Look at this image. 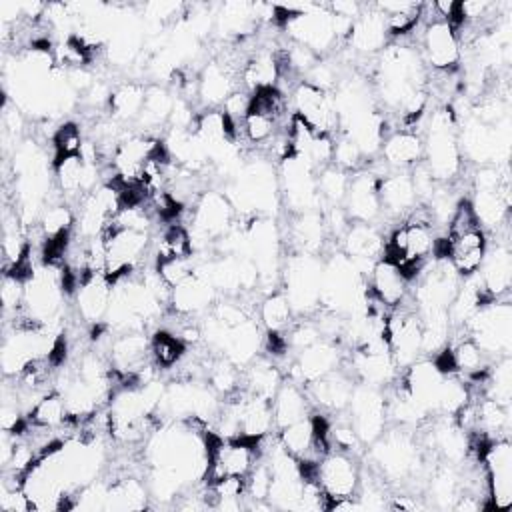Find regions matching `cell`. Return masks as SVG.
<instances>
[{
  "mask_svg": "<svg viewBox=\"0 0 512 512\" xmlns=\"http://www.w3.org/2000/svg\"><path fill=\"white\" fill-rule=\"evenodd\" d=\"M240 424V436L262 440L274 428V414H272V400L252 396L240 390V400H234Z\"/></svg>",
  "mask_w": 512,
  "mask_h": 512,
  "instance_id": "1f68e13d",
  "label": "cell"
},
{
  "mask_svg": "<svg viewBox=\"0 0 512 512\" xmlns=\"http://www.w3.org/2000/svg\"><path fill=\"white\" fill-rule=\"evenodd\" d=\"M144 94L146 88L138 82H124L114 88L108 102L112 118L120 122H136L144 106Z\"/></svg>",
  "mask_w": 512,
  "mask_h": 512,
  "instance_id": "ee69618b",
  "label": "cell"
},
{
  "mask_svg": "<svg viewBox=\"0 0 512 512\" xmlns=\"http://www.w3.org/2000/svg\"><path fill=\"white\" fill-rule=\"evenodd\" d=\"M348 422L352 424L362 446L372 444L388 424V404L384 388L358 382L354 384L350 402L346 406Z\"/></svg>",
  "mask_w": 512,
  "mask_h": 512,
  "instance_id": "9c48e42d",
  "label": "cell"
},
{
  "mask_svg": "<svg viewBox=\"0 0 512 512\" xmlns=\"http://www.w3.org/2000/svg\"><path fill=\"white\" fill-rule=\"evenodd\" d=\"M154 256H156V260L194 256V244H192L188 228L184 224L168 226L156 240Z\"/></svg>",
  "mask_w": 512,
  "mask_h": 512,
  "instance_id": "681fc988",
  "label": "cell"
},
{
  "mask_svg": "<svg viewBox=\"0 0 512 512\" xmlns=\"http://www.w3.org/2000/svg\"><path fill=\"white\" fill-rule=\"evenodd\" d=\"M174 104H176V96H172V92L168 88H164L160 84H150V86H146L144 106H142V112L136 122L148 130L164 126L170 120Z\"/></svg>",
  "mask_w": 512,
  "mask_h": 512,
  "instance_id": "60d3db41",
  "label": "cell"
},
{
  "mask_svg": "<svg viewBox=\"0 0 512 512\" xmlns=\"http://www.w3.org/2000/svg\"><path fill=\"white\" fill-rule=\"evenodd\" d=\"M378 200L382 214L408 216L418 202L410 170H392L378 178Z\"/></svg>",
  "mask_w": 512,
  "mask_h": 512,
  "instance_id": "484cf974",
  "label": "cell"
},
{
  "mask_svg": "<svg viewBox=\"0 0 512 512\" xmlns=\"http://www.w3.org/2000/svg\"><path fill=\"white\" fill-rule=\"evenodd\" d=\"M404 388L416 398L430 414L438 412L440 392L446 380V372L440 370L434 358H418L404 370Z\"/></svg>",
  "mask_w": 512,
  "mask_h": 512,
  "instance_id": "44dd1931",
  "label": "cell"
},
{
  "mask_svg": "<svg viewBox=\"0 0 512 512\" xmlns=\"http://www.w3.org/2000/svg\"><path fill=\"white\" fill-rule=\"evenodd\" d=\"M440 244L444 246V250L440 252L438 258H446L460 278H468L480 270L488 240H486V230L478 226L458 236L442 238Z\"/></svg>",
  "mask_w": 512,
  "mask_h": 512,
  "instance_id": "e0dca14e",
  "label": "cell"
},
{
  "mask_svg": "<svg viewBox=\"0 0 512 512\" xmlns=\"http://www.w3.org/2000/svg\"><path fill=\"white\" fill-rule=\"evenodd\" d=\"M310 402L316 406L330 410V412H340L346 410L352 390H354V380L350 374L344 370L336 368L334 372L310 382L304 386Z\"/></svg>",
  "mask_w": 512,
  "mask_h": 512,
  "instance_id": "4dcf8cb0",
  "label": "cell"
},
{
  "mask_svg": "<svg viewBox=\"0 0 512 512\" xmlns=\"http://www.w3.org/2000/svg\"><path fill=\"white\" fill-rule=\"evenodd\" d=\"M492 360L510 356L512 350V304L508 298L484 302L460 328Z\"/></svg>",
  "mask_w": 512,
  "mask_h": 512,
  "instance_id": "3957f363",
  "label": "cell"
},
{
  "mask_svg": "<svg viewBox=\"0 0 512 512\" xmlns=\"http://www.w3.org/2000/svg\"><path fill=\"white\" fill-rule=\"evenodd\" d=\"M316 482L328 498V508L336 500L354 498L360 486V466L348 452L332 450L316 464Z\"/></svg>",
  "mask_w": 512,
  "mask_h": 512,
  "instance_id": "9a60e30c",
  "label": "cell"
},
{
  "mask_svg": "<svg viewBox=\"0 0 512 512\" xmlns=\"http://www.w3.org/2000/svg\"><path fill=\"white\" fill-rule=\"evenodd\" d=\"M340 366V350L334 340H318L308 348L296 352V360L290 366L288 378L306 386Z\"/></svg>",
  "mask_w": 512,
  "mask_h": 512,
  "instance_id": "ffe728a7",
  "label": "cell"
},
{
  "mask_svg": "<svg viewBox=\"0 0 512 512\" xmlns=\"http://www.w3.org/2000/svg\"><path fill=\"white\" fill-rule=\"evenodd\" d=\"M352 366L358 382L380 388L392 384V380L398 376V366L386 342L356 348L352 356Z\"/></svg>",
  "mask_w": 512,
  "mask_h": 512,
  "instance_id": "603a6c76",
  "label": "cell"
},
{
  "mask_svg": "<svg viewBox=\"0 0 512 512\" xmlns=\"http://www.w3.org/2000/svg\"><path fill=\"white\" fill-rule=\"evenodd\" d=\"M490 508L508 510L512 506V444L510 438L484 442L480 452Z\"/></svg>",
  "mask_w": 512,
  "mask_h": 512,
  "instance_id": "4fadbf2b",
  "label": "cell"
},
{
  "mask_svg": "<svg viewBox=\"0 0 512 512\" xmlns=\"http://www.w3.org/2000/svg\"><path fill=\"white\" fill-rule=\"evenodd\" d=\"M110 300H112V280L104 272L86 274L74 290V304H76L78 318L90 326H100L102 322H106Z\"/></svg>",
  "mask_w": 512,
  "mask_h": 512,
  "instance_id": "d6986e66",
  "label": "cell"
},
{
  "mask_svg": "<svg viewBox=\"0 0 512 512\" xmlns=\"http://www.w3.org/2000/svg\"><path fill=\"white\" fill-rule=\"evenodd\" d=\"M84 136L78 124L74 122H64L60 124L54 134H52V148H54V158H62V156H72V154H80L82 146H84Z\"/></svg>",
  "mask_w": 512,
  "mask_h": 512,
  "instance_id": "f5cc1de1",
  "label": "cell"
},
{
  "mask_svg": "<svg viewBox=\"0 0 512 512\" xmlns=\"http://www.w3.org/2000/svg\"><path fill=\"white\" fill-rule=\"evenodd\" d=\"M370 462L386 480H408L414 478L422 466L420 450L414 436L402 426L394 430H384L370 444Z\"/></svg>",
  "mask_w": 512,
  "mask_h": 512,
  "instance_id": "5b68a950",
  "label": "cell"
},
{
  "mask_svg": "<svg viewBox=\"0 0 512 512\" xmlns=\"http://www.w3.org/2000/svg\"><path fill=\"white\" fill-rule=\"evenodd\" d=\"M282 382L284 374L276 362L266 356H256L248 366L242 368V390L252 396L272 400Z\"/></svg>",
  "mask_w": 512,
  "mask_h": 512,
  "instance_id": "d590c367",
  "label": "cell"
},
{
  "mask_svg": "<svg viewBox=\"0 0 512 512\" xmlns=\"http://www.w3.org/2000/svg\"><path fill=\"white\" fill-rule=\"evenodd\" d=\"M482 396L510 406L512 400V358H496L482 378Z\"/></svg>",
  "mask_w": 512,
  "mask_h": 512,
  "instance_id": "bcb514c9",
  "label": "cell"
},
{
  "mask_svg": "<svg viewBox=\"0 0 512 512\" xmlns=\"http://www.w3.org/2000/svg\"><path fill=\"white\" fill-rule=\"evenodd\" d=\"M376 94L392 110L416 118L424 110L426 68L420 52L408 44H386L376 64Z\"/></svg>",
  "mask_w": 512,
  "mask_h": 512,
  "instance_id": "6da1fadb",
  "label": "cell"
},
{
  "mask_svg": "<svg viewBox=\"0 0 512 512\" xmlns=\"http://www.w3.org/2000/svg\"><path fill=\"white\" fill-rule=\"evenodd\" d=\"M378 154L390 172L412 170L416 164L422 162L424 142L422 136L412 130H396L392 134H386Z\"/></svg>",
  "mask_w": 512,
  "mask_h": 512,
  "instance_id": "f546056e",
  "label": "cell"
},
{
  "mask_svg": "<svg viewBox=\"0 0 512 512\" xmlns=\"http://www.w3.org/2000/svg\"><path fill=\"white\" fill-rule=\"evenodd\" d=\"M368 294L384 308H396L406 302L410 294V280L400 266L388 258H378L366 276Z\"/></svg>",
  "mask_w": 512,
  "mask_h": 512,
  "instance_id": "ac0fdd59",
  "label": "cell"
},
{
  "mask_svg": "<svg viewBox=\"0 0 512 512\" xmlns=\"http://www.w3.org/2000/svg\"><path fill=\"white\" fill-rule=\"evenodd\" d=\"M216 294L218 292L212 282L200 272H194L190 278L172 288L170 306L178 316L190 318L202 312H210L216 302Z\"/></svg>",
  "mask_w": 512,
  "mask_h": 512,
  "instance_id": "83f0119b",
  "label": "cell"
},
{
  "mask_svg": "<svg viewBox=\"0 0 512 512\" xmlns=\"http://www.w3.org/2000/svg\"><path fill=\"white\" fill-rule=\"evenodd\" d=\"M348 182H350V172L330 164L322 170L316 172V186H318V194L322 204H326L328 208L332 206H342L344 198H346V190H348Z\"/></svg>",
  "mask_w": 512,
  "mask_h": 512,
  "instance_id": "c3c4849f",
  "label": "cell"
},
{
  "mask_svg": "<svg viewBox=\"0 0 512 512\" xmlns=\"http://www.w3.org/2000/svg\"><path fill=\"white\" fill-rule=\"evenodd\" d=\"M234 206L224 192L206 190L202 192L190 212V238L194 244V252L200 244H210L220 240L224 234L232 230L234 224Z\"/></svg>",
  "mask_w": 512,
  "mask_h": 512,
  "instance_id": "ba28073f",
  "label": "cell"
},
{
  "mask_svg": "<svg viewBox=\"0 0 512 512\" xmlns=\"http://www.w3.org/2000/svg\"><path fill=\"white\" fill-rule=\"evenodd\" d=\"M324 262L318 254L294 252L282 264V292L286 294L296 316L310 314L320 306Z\"/></svg>",
  "mask_w": 512,
  "mask_h": 512,
  "instance_id": "277c9868",
  "label": "cell"
},
{
  "mask_svg": "<svg viewBox=\"0 0 512 512\" xmlns=\"http://www.w3.org/2000/svg\"><path fill=\"white\" fill-rule=\"evenodd\" d=\"M364 154L360 148L346 136L340 134L338 140H334V154H332V164L346 170V172H358V168L364 164Z\"/></svg>",
  "mask_w": 512,
  "mask_h": 512,
  "instance_id": "11a10c76",
  "label": "cell"
},
{
  "mask_svg": "<svg viewBox=\"0 0 512 512\" xmlns=\"http://www.w3.org/2000/svg\"><path fill=\"white\" fill-rule=\"evenodd\" d=\"M388 30L384 16L374 4H364L360 16L354 20L346 38L350 48L358 54H380L388 44Z\"/></svg>",
  "mask_w": 512,
  "mask_h": 512,
  "instance_id": "4316f807",
  "label": "cell"
},
{
  "mask_svg": "<svg viewBox=\"0 0 512 512\" xmlns=\"http://www.w3.org/2000/svg\"><path fill=\"white\" fill-rule=\"evenodd\" d=\"M256 24H258L256 4L226 2L216 12L214 28L222 36H242V34H248Z\"/></svg>",
  "mask_w": 512,
  "mask_h": 512,
  "instance_id": "f35d334b",
  "label": "cell"
},
{
  "mask_svg": "<svg viewBox=\"0 0 512 512\" xmlns=\"http://www.w3.org/2000/svg\"><path fill=\"white\" fill-rule=\"evenodd\" d=\"M292 108L294 114L304 120L316 134L332 136L338 132V112L334 106V96L306 80H298L292 88Z\"/></svg>",
  "mask_w": 512,
  "mask_h": 512,
  "instance_id": "5bb4252c",
  "label": "cell"
},
{
  "mask_svg": "<svg viewBox=\"0 0 512 512\" xmlns=\"http://www.w3.org/2000/svg\"><path fill=\"white\" fill-rule=\"evenodd\" d=\"M156 272L160 274V278L170 286H178L180 282H184L186 278H190L196 272V264H194V256L190 258H168V260H156Z\"/></svg>",
  "mask_w": 512,
  "mask_h": 512,
  "instance_id": "db71d44e",
  "label": "cell"
},
{
  "mask_svg": "<svg viewBox=\"0 0 512 512\" xmlns=\"http://www.w3.org/2000/svg\"><path fill=\"white\" fill-rule=\"evenodd\" d=\"M342 250L348 258H352L358 268L368 276L372 264L382 258L384 254V238L370 222H350L348 230L344 232Z\"/></svg>",
  "mask_w": 512,
  "mask_h": 512,
  "instance_id": "d4e9b609",
  "label": "cell"
},
{
  "mask_svg": "<svg viewBox=\"0 0 512 512\" xmlns=\"http://www.w3.org/2000/svg\"><path fill=\"white\" fill-rule=\"evenodd\" d=\"M238 74L220 60L208 62L198 74V100L208 108H220L224 100L238 90Z\"/></svg>",
  "mask_w": 512,
  "mask_h": 512,
  "instance_id": "d6a6232c",
  "label": "cell"
},
{
  "mask_svg": "<svg viewBox=\"0 0 512 512\" xmlns=\"http://www.w3.org/2000/svg\"><path fill=\"white\" fill-rule=\"evenodd\" d=\"M310 398L302 384L284 378L280 388L272 398V414H274V428H284L294 424L306 416H310Z\"/></svg>",
  "mask_w": 512,
  "mask_h": 512,
  "instance_id": "836d02e7",
  "label": "cell"
},
{
  "mask_svg": "<svg viewBox=\"0 0 512 512\" xmlns=\"http://www.w3.org/2000/svg\"><path fill=\"white\" fill-rule=\"evenodd\" d=\"M260 442L252 438H218L208 442V470L204 480L212 482L224 476L246 478L260 460Z\"/></svg>",
  "mask_w": 512,
  "mask_h": 512,
  "instance_id": "30bf717a",
  "label": "cell"
},
{
  "mask_svg": "<svg viewBox=\"0 0 512 512\" xmlns=\"http://www.w3.org/2000/svg\"><path fill=\"white\" fill-rule=\"evenodd\" d=\"M432 228L434 226L428 222L406 220L390 234L388 242L384 244L382 258H388L400 266L406 278L414 280L420 270H424L432 252H436V238Z\"/></svg>",
  "mask_w": 512,
  "mask_h": 512,
  "instance_id": "8992f818",
  "label": "cell"
},
{
  "mask_svg": "<svg viewBox=\"0 0 512 512\" xmlns=\"http://www.w3.org/2000/svg\"><path fill=\"white\" fill-rule=\"evenodd\" d=\"M278 184L280 196L292 214L318 210L322 206L316 186V170L304 158H284L280 162Z\"/></svg>",
  "mask_w": 512,
  "mask_h": 512,
  "instance_id": "8fae6325",
  "label": "cell"
},
{
  "mask_svg": "<svg viewBox=\"0 0 512 512\" xmlns=\"http://www.w3.org/2000/svg\"><path fill=\"white\" fill-rule=\"evenodd\" d=\"M258 316H260V324L264 326L266 332H280L284 334L294 320V310L286 298V294L282 290L278 292H268L258 308Z\"/></svg>",
  "mask_w": 512,
  "mask_h": 512,
  "instance_id": "f6af8a7d",
  "label": "cell"
},
{
  "mask_svg": "<svg viewBox=\"0 0 512 512\" xmlns=\"http://www.w3.org/2000/svg\"><path fill=\"white\" fill-rule=\"evenodd\" d=\"M244 90L256 92L260 88H274L280 78V62L272 52H258L248 58L242 74Z\"/></svg>",
  "mask_w": 512,
  "mask_h": 512,
  "instance_id": "b9f144b4",
  "label": "cell"
},
{
  "mask_svg": "<svg viewBox=\"0 0 512 512\" xmlns=\"http://www.w3.org/2000/svg\"><path fill=\"white\" fill-rule=\"evenodd\" d=\"M28 422L48 428V430H60L66 424H70V414H68V406L64 402V396L58 390H50L46 392L36 404L34 408L28 412L26 416Z\"/></svg>",
  "mask_w": 512,
  "mask_h": 512,
  "instance_id": "7bdbcfd3",
  "label": "cell"
},
{
  "mask_svg": "<svg viewBox=\"0 0 512 512\" xmlns=\"http://www.w3.org/2000/svg\"><path fill=\"white\" fill-rule=\"evenodd\" d=\"M386 342L398 370L422 358V322L416 308L400 304L386 314Z\"/></svg>",
  "mask_w": 512,
  "mask_h": 512,
  "instance_id": "7c38bea8",
  "label": "cell"
},
{
  "mask_svg": "<svg viewBox=\"0 0 512 512\" xmlns=\"http://www.w3.org/2000/svg\"><path fill=\"white\" fill-rule=\"evenodd\" d=\"M422 60L436 72L450 74L462 60V46L456 30L442 18H434L424 24L420 38Z\"/></svg>",
  "mask_w": 512,
  "mask_h": 512,
  "instance_id": "2e32d148",
  "label": "cell"
},
{
  "mask_svg": "<svg viewBox=\"0 0 512 512\" xmlns=\"http://www.w3.org/2000/svg\"><path fill=\"white\" fill-rule=\"evenodd\" d=\"M422 142V164L428 168L430 176L438 184L454 180L462 170L464 158L458 144V120L454 118L450 108L432 112L426 126V138H422Z\"/></svg>",
  "mask_w": 512,
  "mask_h": 512,
  "instance_id": "7a4b0ae2",
  "label": "cell"
},
{
  "mask_svg": "<svg viewBox=\"0 0 512 512\" xmlns=\"http://www.w3.org/2000/svg\"><path fill=\"white\" fill-rule=\"evenodd\" d=\"M282 26L292 42L306 46L320 58L338 44L328 4L292 6L290 16Z\"/></svg>",
  "mask_w": 512,
  "mask_h": 512,
  "instance_id": "52a82bcc",
  "label": "cell"
},
{
  "mask_svg": "<svg viewBox=\"0 0 512 512\" xmlns=\"http://www.w3.org/2000/svg\"><path fill=\"white\" fill-rule=\"evenodd\" d=\"M262 342H264V336H262L260 324L254 318H248L234 328H226L220 344V352L232 364H236L238 368H244L258 356Z\"/></svg>",
  "mask_w": 512,
  "mask_h": 512,
  "instance_id": "f1b7e54d",
  "label": "cell"
},
{
  "mask_svg": "<svg viewBox=\"0 0 512 512\" xmlns=\"http://www.w3.org/2000/svg\"><path fill=\"white\" fill-rule=\"evenodd\" d=\"M76 222V214L66 204H50L42 210L38 228L42 232L44 240L60 238L64 234H70Z\"/></svg>",
  "mask_w": 512,
  "mask_h": 512,
  "instance_id": "816d5d0a",
  "label": "cell"
},
{
  "mask_svg": "<svg viewBox=\"0 0 512 512\" xmlns=\"http://www.w3.org/2000/svg\"><path fill=\"white\" fill-rule=\"evenodd\" d=\"M430 446L448 464H458L468 454V434L456 424V420H438L430 432Z\"/></svg>",
  "mask_w": 512,
  "mask_h": 512,
  "instance_id": "8d00e7d4",
  "label": "cell"
},
{
  "mask_svg": "<svg viewBox=\"0 0 512 512\" xmlns=\"http://www.w3.org/2000/svg\"><path fill=\"white\" fill-rule=\"evenodd\" d=\"M150 490L132 476L118 478L108 484L106 510H142L148 506Z\"/></svg>",
  "mask_w": 512,
  "mask_h": 512,
  "instance_id": "ab89813d",
  "label": "cell"
},
{
  "mask_svg": "<svg viewBox=\"0 0 512 512\" xmlns=\"http://www.w3.org/2000/svg\"><path fill=\"white\" fill-rule=\"evenodd\" d=\"M476 274L490 300L508 296L512 284V252L508 240H498L496 244L486 246L482 266Z\"/></svg>",
  "mask_w": 512,
  "mask_h": 512,
  "instance_id": "7402d4cb",
  "label": "cell"
},
{
  "mask_svg": "<svg viewBox=\"0 0 512 512\" xmlns=\"http://www.w3.org/2000/svg\"><path fill=\"white\" fill-rule=\"evenodd\" d=\"M460 488H462L460 476L456 474V470L450 464L438 468L432 474L430 484H428L430 498L434 500V504L438 508H452L456 498H458V494H460Z\"/></svg>",
  "mask_w": 512,
  "mask_h": 512,
  "instance_id": "f907efd6",
  "label": "cell"
},
{
  "mask_svg": "<svg viewBox=\"0 0 512 512\" xmlns=\"http://www.w3.org/2000/svg\"><path fill=\"white\" fill-rule=\"evenodd\" d=\"M150 356L160 370H170L186 356V344L172 330H156L150 336Z\"/></svg>",
  "mask_w": 512,
  "mask_h": 512,
  "instance_id": "7dc6e473",
  "label": "cell"
},
{
  "mask_svg": "<svg viewBox=\"0 0 512 512\" xmlns=\"http://www.w3.org/2000/svg\"><path fill=\"white\" fill-rule=\"evenodd\" d=\"M328 230L324 222V214L320 210H308L294 214V220L288 230V240L292 242L296 252L318 254L322 244L326 242Z\"/></svg>",
  "mask_w": 512,
  "mask_h": 512,
  "instance_id": "e575fe53",
  "label": "cell"
},
{
  "mask_svg": "<svg viewBox=\"0 0 512 512\" xmlns=\"http://www.w3.org/2000/svg\"><path fill=\"white\" fill-rule=\"evenodd\" d=\"M344 210L352 222H370L382 214L380 200H378V176L370 170L354 172L348 182Z\"/></svg>",
  "mask_w": 512,
  "mask_h": 512,
  "instance_id": "cb8c5ba5",
  "label": "cell"
},
{
  "mask_svg": "<svg viewBox=\"0 0 512 512\" xmlns=\"http://www.w3.org/2000/svg\"><path fill=\"white\" fill-rule=\"evenodd\" d=\"M374 6L384 16L390 38H404L412 34L416 26L422 22V2L394 0V2H376Z\"/></svg>",
  "mask_w": 512,
  "mask_h": 512,
  "instance_id": "74e56055",
  "label": "cell"
}]
</instances>
